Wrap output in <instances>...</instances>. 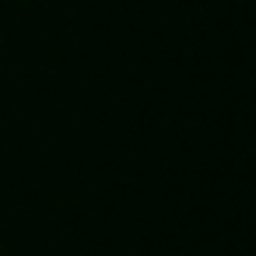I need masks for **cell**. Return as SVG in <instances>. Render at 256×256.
Segmentation results:
<instances>
[]
</instances>
